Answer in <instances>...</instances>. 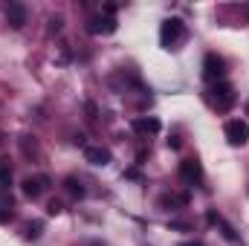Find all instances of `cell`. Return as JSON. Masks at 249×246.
<instances>
[{
    "label": "cell",
    "instance_id": "1",
    "mask_svg": "<svg viewBox=\"0 0 249 246\" xmlns=\"http://www.w3.org/2000/svg\"><path fill=\"white\" fill-rule=\"evenodd\" d=\"M160 41H162L165 50H174L180 41H186V23H183L180 18H168V20H162Z\"/></svg>",
    "mask_w": 249,
    "mask_h": 246
},
{
    "label": "cell",
    "instance_id": "2",
    "mask_svg": "<svg viewBox=\"0 0 249 246\" xmlns=\"http://www.w3.org/2000/svg\"><path fill=\"white\" fill-rule=\"evenodd\" d=\"M209 102H212V107H214L217 113H226V110L235 105V87L226 84V81H217V84L209 90Z\"/></svg>",
    "mask_w": 249,
    "mask_h": 246
},
{
    "label": "cell",
    "instance_id": "3",
    "mask_svg": "<svg viewBox=\"0 0 249 246\" xmlns=\"http://www.w3.org/2000/svg\"><path fill=\"white\" fill-rule=\"evenodd\" d=\"M226 75V64L220 55H214V53H209L206 55V61H203V78L206 81H212V84H217L220 78Z\"/></svg>",
    "mask_w": 249,
    "mask_h": 246
},
{
    "label": "cell",
    "instance_id": "4",
    "mask_svg": "<svg viewBox=\"0 0 249 246\" xmlns=\"http://www.w3.org/2000/svg\"><path fill=\"white\" fill-rule=\"evenodd\" d=\"M226 139H229V145H247L249 142V124L244 119L226 122Z\"/></svg>",
    "mask_w": 249,
    "mask_h": 246
},
{
    "label": "cell",
    "instance_id": "5",
    "mask_svg": "<svg viewBox=\"0 0 249 246\" xmlns=\"http://www.w3.org/2000/svg\"><path fill=\"white\" fill-rule=\"evenodd\" d=\"M180 177H183L188 185L203 183V168H200V162H197V159H183V162H180Z\"/></svg>",
    "mask_w": 249,
    "mask_h": 246
},
{
    "label": "cell",
    "instance_id": "6",
    "mask_svg": "<svg viewBox=\"0 0 249 246\" xmlns=\"http://www.w3.org/2000/svg\"><path fill=\"white\" fill-rule=\"evenodd\" d=\"M84 159H87L90 165H107V162H110V151L102 148V145H87V148H84Z\"/></svg>",
    "mask_w": 249,
    "mask_h": 246
},
{
    "label": "cell",
    "instance_id": "7",
    "mask_svg": "<svg viewBox=\"0 0 249 246\" xmlns=\"http://www.w3.org/2000/svg\"><path fill=\"white\" fill-rule=\"evenodd\" d=\"M6 20L12 23V29H20L26 23V6L23 3H9L6 6Z\"/></svg>",
    "mask_w": 249,
    "mask_h": 246
},
{
    "label": "cell",
    "instance_id": "8",
    "mask_svg": "<svg viewBox=\"0 0 249 246\" xmlns=\"http://www.w3.org/2000/svg\"><path fill=\"white\" fill-rule=\"evenodd\" d=\"M47 185H50L47 177H26V180H23V194L35 200V197H41V194H44V188H47Z\"/></svg>",
    "mask_w": 249,
    "mask_h": 246
},
{
    "label": "cell",
    "instance_id": "9",
    "mask_svg": "<svg viewBox=\"0 0 249 246\" xmlns=\"http://www.w3.org/2000/svg\"><path fill=\"white\" fill-rule=\"evenodd\" d=\"M87 29H90L93 35H110V32H116V20H113V18H93V20L87 23Z\"/></svg>",
    "mask_w": 249,
    "mask_h": 246
},
{
    "label": "cell",
    "instance_id": "10",
    "mask_svg": "<svg viewBox=\"0 0 249 246\" xmlns=\"http://www.w3.org/2000/svg\"><path fill=\"white\" fill-rule=\"evenodd\" d=\"M160 119L157 116H139V119H133V130L136 133H160Z\"/></svg>",
    "mask_w": 249,
    "mask_h": 246
},
{
    "label": "cell",
    "instance_id": "11",
    "mask_svg": "<svg viewBox=\"0 0 249 246\" xmlns=\"http://www.w3.org/2000/svg\"><path fill=\"white\" fill-rule=\"evenodd\" d=\"M9 220H12V197L0 191V223H9Z\"/></svg>",
    "mask_w": 249,
    "mask_h": 246
},
{
    "label": "cell",
    "instance_id": "12",
    "mask_svg": "<svg viewBox=\"0 0 249 246\" xmlns=\"http://www.w3.org/2000/svg\"><path fill=\"white\" fill-rule=\"evenodd\" d=\"M67 194H70V197H75V200H81V197H84V188H81V183H78V180H75V177H67Z\"/></svg>",
    "mask_w": 249,
    "mask_h": 246
},
{
    "label": "cell",
    "instance_id": "13",
    "mask_svg": "<svg viewBox=\"0 0 249 246\" xmlns=\"http://www.w3.org/2000/svg\"><path fill=\"white\" fill-rule=\"evenodd\" d=\"M41 229H44V223H41V220L29 223V226H26V241H38V238H41Z\"/></svg>",
    "mask_w": 249,
    "mask_h": 246
},
{
    "label": "cell",
    "instance_id": "14",
    "mask_svg": "<svg viewBox=\"0 0 249 246\" xmlns=\"http://www.w3.org/2000/svg\"><path fill=\"white\" fill-rule=\"evenodd\" d=\"M12 183V171H9V165H0V185H9Z\"/></svg>",
    "mask_w": 249,
    "mask_h": 246
},
{
    "label": "cell",
    "instance_id": "15",
    "mask_svg": "<svg viewBox=\"0 0 249 246\" xmlns=\"http://www.w3.org/2000/svg\"><path fill=\"white\" fill-rule=\"evenodd\" d=\"M47 211H50V214H58V211H61V203H58V200H53V203L47 206Z\"/></svg>",
    "mask_w": 249,
    "mask_h": 246
},
{
    "label": "cell",
    "instance_id": "16",
    "mask_svg": "<svg viewBox=\"0 0 249 246\" xmlns=\"http://www.w3.org/2000/svg\"><path fill=\"white\" fill-rule=\"evenodd\" d=\"M61 18H53V20H50V32H58V29H61Z\"/></svg>",
    "mask_w": 249,
    "mask_h": 246
},
{
    "label": "cell",
    "instance_id": "17",
    "mask_svg": "<svg viewBox=\"0 0 249 246\" xmlns=\"http://www.w3.org/2000/svg\"><path fill=\"white\" fill-rule=\"evenodd\" d=\"M180 246H200L197 241H188V244H180Z\"/></svg>",
    "mask_w": 249,
    "mask_h": 246
}]
</instances>
